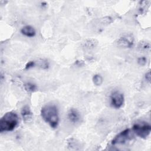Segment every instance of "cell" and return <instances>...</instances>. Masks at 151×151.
Returning <instances> with one entry per match:
<instances>
[{"instance_id": "cell-18", "label": "cell", "mask_w": 151, "mask_h": 151, "mask_svg": "<svg viewBox=\"0 0 151 151\" xmlns=\"http://www.w3.org/2000/svg\"><path fill=\"white\" fill-rule=\"evenodd\" d=\"M145 79L146 80V81H147L149 83H150V80H151V74H150V71H148L145 76Z\"/></svg>"}, {"instance_id": "cell-7", "label": "cell", "mask_w": 151, "mask_h": 151, "mask_svg": "<svg viewBox=\"0 0 151 151\" xmlns=\"http://www.w3.org/2000/svg\"><path fill=\"white\" fill-rule=\"evenodd\" d=\"M21 114L23 120L25 123H29L32 120L33 114L28 106H24L21 111Z\"/></svg>"}, {"instance_id": "cell-13", "label": "cell", "mask_w": 151, "mask_h": 151, "mask_svg": "<svg viewBox=\"0 0 151 151\" xmlns=\"http://www.w3.org/2000/svg\"><path fill=\"white\" fill-rule=\"evenodd\" d=\"M24 89L29 93H32L37 90V87L36 84L32 83H27L24 85Z\"/></svg>"}, {"instance_id": "cell-19", "label": "cell", "mask_w": 151, "mask_h": 151, "mask_svg": "<svg viewBox=\"0 0 151 151\" xmlns=\"http://www.w3.org/2000/svg\"><path fill=\"white\" fill-rule=\"evenodd\" d=\"M74 64L76 66H78V67H83L85 64L84 61L83 60H77L76 61Z\"/></svg>"}, {"instance_id": "cell-2", "label": "cell", "mask_w": 151, "mask_h": 151, "mask_svg": "<svg viewBox=\"0 0 151 151\" xmlns=\"http://www.w3.org/2000/svg\"><path fill=\"white\" fill-rule=\"evenodd\" d=\"M19 117L14 111L6 113L0 120V132H11L14 130L19 123Z\"/></svg>"}, {"instance_id": "cell-14", "label": "cell", "mask_w": 151, "mask_h": 151, "mask_svg": "<svg viewBox=\"0 0 151 151\" xmlns=\"http://www.w3.org/2000/svg\"><path fill=\"white\" fill-rule=\"evenodd\" d=\"M93 82L94 85L99 86L103 83V78L100 74H95L93 77Z\"/></svg>"}, {"instance_id": "cell-8", "label": "cell", "mask_w": 151, "mask_h": 151, "mask_svg": "<svg viewBox=\"0 0 151 151\" xmlns=\"http://www.w3.org/2000/svg\"><path fill=\"white\" fill-rule=\"evenodd\" d=\"M67 117L70 122L73 124H76L78 123L80 120V114L79 112L76 109H70L67 113Z\"/></svg>"}, {"instance_id": "cell-12", "label": "cell", "mask_w": 151, "mask_h": 151, "mask_svg": "<svg viewBox=\"0 0 151 151\" xmlns=\"http://www.w3.org/2000/svg\"><path fill=\"white\" fill-rule=\"evenodd\" d=\"M35 65H38L42 69L46 70L49 67L48 62L44 59H38L37 61H35Z\"/></svg>"}, {"instance_id": "cell-3", "label": "cell", "mask_w": 151, "mask_h": 151, "mask_svg": "<svg viewBox=\"0 0 151 151\" xmlns=\"http://www.w3.org/2000/svg\"><path fill=\"white\" fill-rule=\"evenodd\" d=\"M133 132L139 137L142 139L147 138L151 132L150 124L144 121L137 122L133 125Z\"/></svg>"}, {"instance_id": "cell-5", "label": "cell", "mask_w": 151, "mask_h": 151, "mask_svg": "<svg viewBox=\"0 0 151 151\" xmlns=\"http://www.w3.org/2000/svg\"><path fill=\"white\" fill-rule=\"evenodd\" d=\"M134 43V38L133 34L128 33L121 36L116 41V44L118 47L125 48H132Z\"/></svg>"}, {"instance_id": "cell-17", "label": "cell", "mask_w": 151, "mask_h": 151, "mask_svg": "<svg viewBox=\"0 0 151 151\" xmlns=\"http://www.w3.org/2000/svg\"><path fill=\"white\" fill-rule=\"evenodd\" d=\"M35 66V61H30L26 64V65L25 66V69L28 70V69L32 68Z\"/></svg>"}, {"instance_id": "cell-11", "label": "cell", "mask_w": 151, "mask_h": 151, "mask_svg": "<svg viewBox=\"0 0 151 151\" xmlns=\"http://www.w3.org/2000/svg\"><path fill=\"white\" fill-rule=\"evenodd\" d=\"M137 48L140 51L149 52L150 50V43L146 41H140L137 45Z\"/></svg>"}, {"instance_id": "cell-9", "label": "cell", "mask_w": 151, "mask_h": 151, "mask_svg": "<svg viewBox=\"0 0 151 151\" xmlns=\"http://www.w3.org/2000/svg\"><path fill=\"white\" fill-rule=\"evenodd\" d=\"M99 44L98 41L95 38H87L82 42V47L86 49H93L97 46Z\"/></svg>"}, {"instance_id": "cell-10", "label": "cell", "mask_w": 151, "mask_h": 151, "mask_svg": "<svg viewBox=\"0 0 151 151\" xmlns=\"http://www.w3.org/2000/svg\"><path fill=\"white\" fill-rule=\"evenodd\" d=\"M21 32L24 35L28 37H33L36 34L35 28L31 25H25L21 29Z\"/></svg>"}, {"instance_id": "cell-16", "label": "cell", "mask_w": 151, "mask_h": 151, "mask_svg": "<svg viewBox=\"0 0 151 151\" xmlns=\"http://www.w3.org/2000/svg\"><path fill=\"white\" fill-rule=\"evenodd\" d=\"M113 21V20L112 18L110 17H109V16L105 17L102 19V22L104 24H109L111 23Z\"/></svg>"}, {"instance_id": "cell-6", "label": "cell", "mask_w": 151, "mask_h": 151, "mask_svg": "<svg viewBox=\"0 0 151 151\" xmlns=\"http://www.w3.org/2000/svg\"><path fill=\"white\" fill-rule=\"evenodd\" d=\"M110 99L111 106L116 109L121 108L124 104V95L119 91H113L111 94Z\"/></svg>"}, {"instance_id": "cell-1", "label": "cell", "mask_w": 151, "mask_h": 151, "mask_svg": "<svg viewBox=\"0 0 151 151\" xmlns=\"http://www.w3.org/2000/svg\"><path fill=\"white\" fill-rule=\"evenodd\" d=\"M42 119L48 123L51 128L55 129L59 123V116L57 107L54 104H46L41 110Z\"/></svg>"}, {"instance_id": "cell-15", "label": "cell", "mask_w": 151, "mask_h": 151, "mask_svg": "<svg viewBox=\"0 0 151 151\" xmlns=\"http://www.w3.org/2000/svg\"><path fill=\"white\" fill-rule=\"evenodd\" d=\"M138 64L141 66H144L147 63V58L145 57H141L137 59Z\"/></svg>"}, {"instance_id": "cell-4", "label": "cell", "mask_w": 151, "mask_h": 151, "mask_svg": "<svg viewBox=\"0 0 151 151\" xmlns=\"http://www.w3.org/2000/svg\"><path fill=\"white\" fill-rule=\"evenodd\" d=\"M132 139L130 129H126L117 134L111 141L113 145H122L127 143Z\"/></svg>"}]
</instances>
